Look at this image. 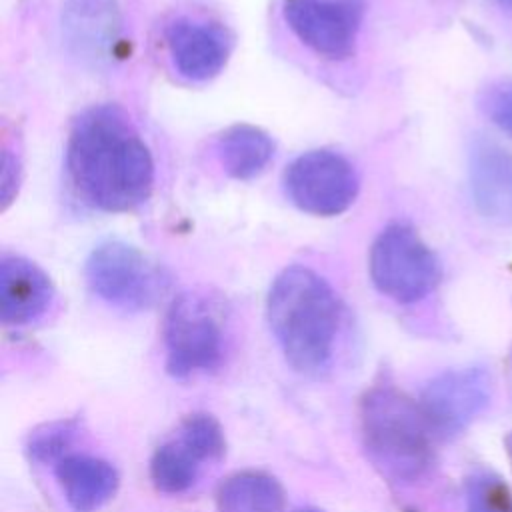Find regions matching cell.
Returning <instances> with one entry per match:
<instances>
[{
	"mask_svg": "<svg viewBox=\"0 0 512 512\" xmlns=\"http://www.w3.org/2000/svg\"><path fill=\"white\" fill-rule=\"evenodd\" d=\"M66 170L78 196L102 212L134 210L154 184L152 154L114 104L90 106L72 122Z\"/></svg>",
	"mask_w": 512,
	"mask_h": 512,
	"instance_id": "obj_1",
	"label": "cell"
},
{
	"mask_svg": "<svg viewBox=\"0 0 512 512\" xmlns=\"http://www.w3.org/2000/svg\"><path fill=\"white\" fill-rule=\"evenodd\" d=\"M266 316L294 370L320 374L330 366L340 326V300L326 278L300 264L284 268L268 290Z\"/></svg>",
	"mask_w": 512,
	"mask_h": 512,
	"instance_id": "obj_2",
	"label": "cell"
},
{
	"mask_svg": "<svg viewBox=\"0 0 512 512\" xmlns=\"http://www.w3.org/2000/svg\"><path fill=\"white\" fill-rule=\"evenodd\" d=\"M360 430L368 458L390 480L416 482L434 464V434L420 404L390 384L364 394Z\"/></svg>",
	"mask_w": 512,
	"mask_h": 512,
	"instance_id": "obj_3",
	"label": "cell"
},
{
	"mask_svg": "<svg viewBox=\"0 0 512 512\" xmlns=\"http://www.w3.org/2000/svg\"><path fill=\"white\" fill-rule=\"evenodd\" d=\"M368 268L378 292L400 304L422 300L440 280L436 254L406 224H390L376 236Z\"/></svg>",
	"mask_w": 512,
	"mask_h": 512,
	"instance_id": "obj_4",
	"label": "cell"
},
{
	"mask_svg": "<svg viewBox=\"0 0 512 512\" xmlns=\"http://www.w3.org/2000/svg\"><path fill=\"white\" fill-rule=\"evenodd\" d=\"M166 370L174 378L212 372L224 358V328L214 304L196 292L174 298L164 320Z\"/></svg>",
	"mask_w": 512,
	"mask_h": 512,
	"instance_id": "obj_5",
	"label": "cell"
},
{
	"mask_svg": "<svg viewBox=\"0 0 512 512\" xmlns=\"http://www.w3.org/2000/svg\"><path fill=\"white\" fill-rule=\"evenodd\" d=\"M84 272L90 290L100 300L128 312L152 306L164 290L160 270L138 248L118 240L98 244Z\"/></svg>",
	"mask_w": 512,
	"mask_h": 512,
	"instance_id": "obj_6",
	"label": "cell"
},
{
	"mask_svg": "<svg viewBox=\"0 0 512 512\" xmlns=\"http://www.w3.org/2000/svg\"><path fill=\"white\" fill-rule=\"evenodd\" d=\"M284 192L302 212L314 216H338L358 196V174L338 152L310 150L294 158L284 170Z\"/></svg>",
	"mask_w": 512,
	"mask_h": 512,
	"instance_id": "obj_7",
	"label": "cell"
},
{
	"mask_svg": "<svg viewBox=\"0 0 512 512\" xmlns=\"http://www.w3.org/2000/svg\"><path fill=\"white\" fill-rule=\"evenodd\" d=\"M492 396V380L484 368L470 366L434 376L420 394V410L434 436L452 438L484 412Z\"/></svg>",
	"mask_w": 512,
	"mask_h": 512,
	"instance_id": "obj_8",
	"label": "cell"
},
{
	"mask_svg": "<svg viewBox=\"0 0 512 512\" xmlns=\"http://www.w3.org/2000/svg\"><path fill=\"white\" fill-rule=\"evenodd\" d=\"M288 28L316 54L342 60L354 52L364 16L362 0H284Z\"/></svg>",
	"mask_w": 512,
	"mask_h": 512,
	"instance_id": "obj_9",
	"label": "cell"
},
{
	"mask_svg": "<svg viewBox=\"0 0 512 512\" xmlns=\"http://www.w3.org/2000/svg\"><path fill=\"white\" fill-rule=\"evenodd\" d=\"M164 38L174 70L192 82L220 74L232 52V36L218 22L176 18L166 26Z\"/></svg>",
	"mask_w": 512,
	"mask_h": 512,
	"instance_id": "obj_10",
	"label": "cell"
},
{
	"mask_svg": "<svg viewBox=\"0 0 512 512\" xmlns=\"http://www.w3.org/2000/svg\"><path fill=\"white\" fill-rule=\"evenodd\" d=\"M62 32L72 54L90 64H102L116 54L118 10L112 0H66Z\"/></svg>",
	"mask_w": 512,
	"mask_h": 512,
	"instance_id": "obj_11",
	"label": "cell"
},
{
	"mask_svg": "<svg viewBox=\"0 0 512 512\" xmlns=\"http://www.w3.org/2000/svg\"><path fill=\"white\" fill-rule=\"evenodd\" d=\"M470 192L478 212L494 222H512V154L478 138L468 158Z\"/></svg>",
	"mask_w": 512,
	"mask_h": 512,
	"instance_id": "obj_12",
	"label": "cell"
},
{
	"mask_svg": "<svg viewBox=\"0 0 512 512\" xmlns=\"http://www.w3.org/2000/svg\"><path fill=\"white\" fill-rule=\"evenodd\" d=\"M54 300L48 274L22 256L0 262V318L10 326H24L46 314Z\"/></svg>",
	"mask_w": 512,
	"mask_h": 512,
	"instance_id": "obj_13",
	"label": "cell"
},
{
	"mask_svg": "<svg viewBox=\"0 0 512 512\" xmlns=\"http://www.w3.org/2000/svg\"><path fill=\"white\" fill-rule=\"evenodd\" d=\"M54 474L74 512H96L114 498L120 484L110 462L88 454H66L54 464Z\"/></svg>",
	"mask_w": 512,
	"mask_h": 512,
	"instance_id": "obj_14",
	"label": "cell"
},
{
	"mask_svg": "<svg viewBox=\"0 0 512 512\" xmlns=\"http://www.w3.org/2000/svg\"><path fill=\"white\" fill-rule=\"evenodd\" d=\"M216 156L228 176L236 180H250L272 160L274 142L256 126L236 124L216 138Z\"/></svg>",
	"mask_w": 512,
	"mask_h": 512,
	"instance_id": "obj_15",
	"label": "cell"
},
{
	"mask_svg": "<svg viewBox=\"0 0 512 512\" xmlns=\"http://www.w3.org/2000/svg\"><path fill=\"white\" fill-rule=\"evenodd\" d=\"M282 484L260 470H242L228 476L216 490L218 512H284Z\"/></svg>",
	"mask_w": 512,
	"mask_h": 512,
	"instance_id": "obj_16",
	"label": "cell"
},
{
	"mask_svg": "<svg viewBox=\"0 0 512 512\" xmlns=\"http://www.w3.org/2000/svg\"><path fill=\"white\" fill-rule=\"evenodd\" d=\"M200 474V460L176 438L160 444L150 460V478L164 494L190 490Z\"/></svg>",
	"mask_w": 512,
	"mask_h": 512,
	"instance_id": "obj_17",
	"label": "cell"
},
{
	"mask_svg": "<svg viewBox=\"0 0 512 512\" xmlns=\"http://www.w3.org/2000/svg\"><path fill=\"white\" fill-rule=\"evenodd\" d=\"M178 440L200 460L214 462L226 452V438L220 422L206 412L190 414L178 428Z\"/></svg>",
	"mask_w": 512,
	"mask_h": 512,
	"instance_id": "obj_18",
	"label": "cell"
},
{
	"mask_svg": "<svg viewBox=\"0 0 512 512\" xmlns=\"http://www.w3.org/2000/svg\"><path fill=\"white\" fill-rule=\"evenodd\" d=\"M80 432L78 420H54L48 424H42L40 428L32 430L26 442V452L30 460L48 464V462H58L64 458L74 442L76 434Z\"/></svg>",
	"mask_w": 512,
	"mask_h": 512,
	"instance_id": "obj_19",
	"label": "cell"
},
{
	"mask_svg": "<svg viewBox=\"0 0 512 512\" xmlns=\"http://www.w3.org/2000/svg\"><path fill=\"white\" fill-rule=\"evenodd\" d=\"M466 512H512V492L508 484L488 470H476L468 476Z\"/></svg>",
	"mask_w": 512,
	"mask_h": 512,
	"instance_id": "obj_20",
	"label": "cell"
},
{
	"mask_svg": "<svg viewBox=\"0 0 512 512\" xmlns=\"http://www.w3.org/2000/svg\"><path fill=\"white\" fill-rule=\"evenodd\" d=\"M484 114L506 134L512 136V86L496 84L484 90L480 98Z\"/></svg>",
	"mask_w": 512,
	"mask_h": 512,
	"instance_id": "obj_21",
	"label": "cell"
},
{
	"mask_svg": "<svg viewBox=\"0 0 512 512\" xmlns=\"http://www.w3.org/2000/svg\"><path fill=\"white\" fill-rule=\"evenodd\" d=\"M18 184H20V162L18 158L6 148L2 152V176H0V196H2V206L6 208L12 198L18 192Z\"/></svg>",
	"mask_w": 512,
	"mask_h": 512,
	"instance_id": "obj_22",
	"label": "cell"
},
{
	"mask_svg": "<svg viewBox=\"0 0 512 512\" xmlns=\"http://www.w3.org/2000/svg\"><path fill=\"white\" fill-rule=\"evenodd\" d=\"M502 6H506V8H510L512 10V0H498Z\"/></svg>",
	"mask_w": 512,
	"mask_h": 512,
	"instance_id": "obj_23",
	"label": "cell"
},
{
	"mask_svg": "<svg viewBox=\"0 0 512 512\" xmlns=\"http://www.w3.org/2000/svg\"><path fill=\"white\" fill-rule=\"evenodd\" d=\"M300 512H322V510H316V508H306V510H300Z\"/></svg>",
	"mask_w": 512,
	"mask_h": 512,
	"instance_id": "obj_24",
	"label": "cell"
}]
</instances>
